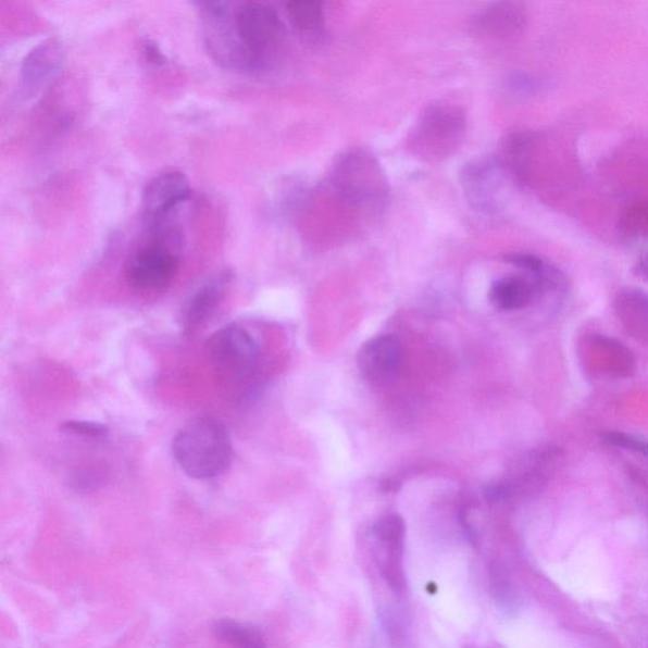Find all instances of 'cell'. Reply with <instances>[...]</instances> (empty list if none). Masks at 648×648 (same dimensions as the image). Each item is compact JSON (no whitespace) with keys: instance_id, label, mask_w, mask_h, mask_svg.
<instances>
[{"instance_id":"obj_1","label":"cell","mask_w":648,"mask_h":648,"mask_svg":"<svg viewBox=\"0 0 648 648\" xmlns=\"http://www.w3.org/2000/svg\"><path fill=\"white\" fill-rule=\"evenodd\" d=\"M172 452L176 464L191 479L208 481L227 472L234 447L220 421L200 416L177 432Z\"/></svg>"},{"instance_id":"obj_2","label":"cell","mask_w":648,"mask_h":648,"mask_svg":"<svg viewBox=\"0 0 648 648\" xmlns=\"http://www.w3.org/2000/svg\"><path fill=\"white\" fill-rule=\"evenodd\" d=\"M233 27L244 73H262L274 65L287 40V27L275 7L233 3Z\"/></svg>"},{"instance_id":"obj_3","label":"cell","mask_w":648,"mask_h":648,"mask_svg":"<svg viewBox=\"0 0 648 648\" xmlns=\"http://www.w3.org/2000/svg\"><path fill=\"white\" fill-rule=\"evenodd\" d=\"M327 185L338 204L361 213H376L388 202V183L379 161L364 149H351L332 166Z\"/></svg>"},{"instance_id":"obj_4","label":"cell","mask_w":648,"mask_h":648,"mask_svg":"<svg viewBox=\"0 0 648 648\" xmlns=\"http://www.w3.org/2000/svg\"><path fill=\"white\" fill-rule=\"evenodd\" d=\"M148 241L129 254L125 276L130 288L140 291L164 290L179 272L184 251V233L172 223L151 228Z\"/></svg>"},{"instance_id":"obj_5","label":"cell","mask_w":648,"mask_h":648,"mask_svg":"<svg viewBox=\"0 0 648 648\" xmlns=\"http://www.w3.org/2000/svg\"><path fill=\"white\" fill-rule=\"evenodd\" d=\"M466 130V114L459 105L431 104L409 133V149L427 161L444 160L459 151Z\"/></svg>"},{"instance_id":"obj_6","label":"cell","mask_w":648,"mask_h":648,"mask_svg":"<svg viewBox=\"0 0 648 648\" xmlns=\"http://www.w3.org/2000/svg\"><path fill=\"white\" fill-rule=\"evenodd\" d=\"M205 352L223 379L234 385L250 381L257 374L261 360L258 339L238 324H229L214 332L207 339Z\"/></svg>"},{"instance_id":"obj_7","label":"cell","mask_w":648,"mask_h":648,"mask_svg":"<svg viewBox=\"0 0 648 648\" xmlns=\"http://www.w3.org/2000/svg\"><path fill=\"white\" fill-rule=\"evenodd\" d=\"M191 196L188 176L182 172L162 173L146 185L142 196V219L150 229L172 219Z\"/></svg>"},{"instance_id":"obj_8","label":"cell","mask_w":648,"mask_h":648,"mask_svg":"<svg viewBox=\"0 0 648 648\" xmlns=\"http://www.w3.org/2000/svg\"><path fill=\"white\" fill-rule=\"evenodd\" d=\"M65 53L57 38H49L29 50L20 68V96L22 100L37 99L57 80L63 68Z\"/></svg>"},{"instance_id":"obj_9","label":"cell","mask_w":648,"mask_h":648,"mask_svg":"<svg viewBox=\"0 0 648 648\" xmlns=\"http://www.w3.org/2000/svg\"><path fill=\"white\" fill-rule=\"evenodd\" d=\"M403 346L392 335L370 338L360 347L358 366L360 374L375 387H384L398 376L403 364Z\"/></svg>"},{"instance_id":"obj_10","label":"cell","mask_w":648,"mask_h":648,"mask_svg":"<svg viewBox=\"0 0 648 648\" xmlns=\"http://www.w3.org/2000/svg\"><path fill=\"white\" fill-rule=\"evenodd\" d=\"M234 276L230 270H222L191 292L180 312V326L185 335L195 334L210 321L227 297Z\"/></svg>"},{"instance_id":"obj_11","label":"cell","mask_w":648,"mask_h":648,"mask_svg":"<svg viewBox=\"0 0 648 648\" xmlns=\"http://www.w3.org/2000/svg\"><path fill=\"white\" fill-rule=\"evenodd\" d=\"M528 14L526 8L515 2L490 3L474 15L472 27L475 34L494 38V40H508L519 36L526 29Z\"/></svg>"},{"instance_id":"obj_12","label":"cell","mask_w":648,"mask_h":648,"mask_svg":"<svg viewBox=\"0 0 648 648\" xmlns=\"http://www.w3.org/2000/svg\"><path fill=\"white\" fill-rule=\"evenodd\" d=\"M374 537L383 550L382 573L392 588L400 589L404 585L402 554L406 526L397 514L383 516L374 526Z\"/></svg>"},{"instance_id":"obj_13","label":"cell","mask_w":648,"mask_h":648,"mask_svg":"<svg viewBox=\"0 0 648 648\" xmlns=\"http://www.w3.org/2000/svg\"><path fill=\"white\" fill-rule=\"evenodd\" d=\"M507 170L499 161H479L470 164L462 173V187L470 204L476 210L491 211L496 207V195L501 173Z\"/></svg>"},{"instance_id":"obj_14","label":"cell","mask_w":648,"mask_h":648,"mask_svg":"<svg viewBox=\"0 0 648 648\" xmlns=\"http://www.w3.org/2000/svg\"><path fill=\"white\" fill-rule=\"evenodd\" d=\"M287 13L292 27L304 41L311 43L326 41V17H324L322 3L298 0L287 4Z\"/></svg>"},{"instance_id":"obj_15","label":"cell","mask_w":648,"mask_h":648,"mask_svg":"<svg viewBox=\"0 0 648 648\" xmlns=\"http://www.w3.org/2000/svg\"><path fill=\"white\" fill-rule=\"evenodd\" d=\"M537 287H541V285L536 281H528L527 277H503L493 284L490 300L501 311L523 310L531 304Z\"/></svg>"},{"instance_id":"obj_16","label":"cell","mask_w":648,"mask_h":648,"mask_svg":"<svg viewBox=\"0 0 648 648\" xmlns=\"http://www.w3.org/2000/svg\"><path fill=\"white\" fill-rule=\"evenodd\" d=\"M214 634L230 648H266L264 635L259 630L235 621L215 623Z\"/></svg>"},{"instance_id":"obj_17","label":"cell","mask_w":648,"mask_h":648,"mask_svg":"<svg viewBox=\"0 0 648 648\" xmlns=\"http://www.w3.org/2000/svg\"><path fill=\"white\" fill-rule=\"evenodd\" d=\"M619 233L628 240L648 237V200H639L624 208L619 219Z\"/></svg>"},{"instance_id":"obj_18","label":"cell","mask_w":648,"mask_h":648,"mask_svg":"<svg viewBox=\"0 0 648 648\" xmlns=\"http://www.w3.org/2000/svg\"><path fill=\"white\" fill-rule=\"evenodd\" d=\"M601 441L616 447V449L628 450L648 458V441L634 435L623 434V432H607L601 436Z\"/></svg>"},{"instance_id":"obj_19","label":"cell","mask_w":648,"mask_h":648,"mask_svg":"<svg viewBox=\"0 0 648 648\" xmlns=\"http://www.w3.org/2000/svg\"><path fill=\"white\" fill-rule=\"evenodd\" d=\"M66 434L87 438H104L108 435V428L104 424L84 421H68L61 426Z\"/></svg>"},{"instance_id":"obj_20","label":"cell","mask_w":648,"mask_h":648,"mask_svg":"<svg viewBox=\"0 0 648 648\" xmlns=\"http://www.w3.org/2000/svg\"><path fill=\"white\" fill-rule=\"evenodd\" d=\"M142 53L146 63L153 66H162L166 64L167 58L160 49V46L153 40H145L142 42Z\"/></svg>"},{"instance_id":"obj_21","label":"cell","mask_w":648,"mask_h":648,"mask_svg":"<svg viewBox=\"0 0 648 648\" xmlns=\"http://www.w3.org/2000/svg\"><path fill=\"white\" fill-rule=\"evenodd\" d=\"M635 273L637 276L643 277L644 281L648 282V253L637 261Z\"/></svg>"}]
</instances>
